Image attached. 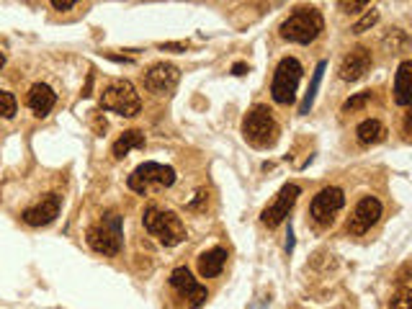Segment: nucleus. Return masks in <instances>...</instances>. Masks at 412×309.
<instances>
[{"label":"nucleus","instance_id":"12","mask_svg":"<svg viewBox=\"0 0 412 309\" xmlns=\"http://www.w3.org/2000/svg\"><path fill=\"white\" fill-rule=\"evenodd\" d=\"M379 217H381V201L379 199H374V196H363V199L356 203L353 214H350L348 232H353V235H363V232H369L371 227L379 222Z\"/></svg>","mask_w":412,"mask_h":309},{"label":"nucleus","instance_id":"28","mask_svg":"<svg viewBox=\"0 0 412 309\" xmlns=\"http://www.w3.org/2000/svg\"><path fill=\"white\" fill-rule=\"evenodd\" d=\"M232 75H237V77H243V75H247V64H245V62L232 64Z\"/></svg>","mask_w":412,"mask_h":309},{"label":"nucleus","instance_id":"5","mask_svg":"<svg viewBox=\"0 0 412 309\" xmlns=\"http://www.w3.org/2000/svg\"><path fill=\"white\" fill-rule=\"evenodd\" d=\"M101 108L114 111L119 116H137L142 111V98L129 80H114L101 96Z\"/></svg>","mask_w":412,"mask_h":309},{"label":"nucleus","instance_id":"4","mask_svg":"<svg viewBox=\"0 0 412 309\" xmlns=\"http://www.w3.org/2000/svg\"><path fill=\"white\" fill-rule=\"evenodd\" d=\"M88 245L93 247L98 256H119L121 245H124L121 217L117 212H108L101 222H95L88 230Z\"/></svg>","mask_w":412,"mask_h":309},{"label":"nucleus","instance_id":"20","mask_svg":"<svg viewBox=\"0 0 412 309\" xmlns=\"http://www.w3.org/2000/svg\"><path fill=\"white\" fill-rule=\"evenodd\" d=\"M325 70H328V64H325V62H319L317 67H315V75H312L309 90H306L304 101H302V114H309V108H312V103H315V96H317L319 83H322V75H325Z\"/></svg>","mask_w":412,"mask_h":309},{"label":"nucleus","instance_id":"24","mask_svg":"<svg viewBox=\"0 0 412 309\" xmlns=\"http://www.w3.org/2000/svg\"><path fill=\"white\" fill-rule=\"evenodd\" d=\"M379 23V11H369L361 21L353 23V34H363V32H369L371 26H376Z\"/></svg>","mask_w":412,"mask_h":309},{"label":"nucleus","instance_id":"3","mask_svg":"<svg viewBox=\"0 0 412 309\" xmlns=\"http://www.w3.org/2000/svg\"><path fill=\"white\" fill-rule=\"evenodd\" d=\"M145 230L152 237H158V243L165 247H175L186 240V224L180 222L178 214L158 209V206H147V212H145Z\"/></svg>","mask_w":412,"mask_h":309},{"label":"nucleus","instance_id":"14","mask_svg":"<svg viewBox=\"0 0 412 309\" xmlns=\"http://www.w3.org/2000/svg\"><path fill=\"white\" fill-rule=\"evenodd\" d=\"M60 203L62 201H60L57 193H47V196H42L34 206H29L21 214V219L26 224H32V227H47V224H52L60 217Z\"/></svg>","mask_w":412,"mask_h":309},{"label":"nucleus","instance_id":"18","mask_svg":"<svg viewBox=\"0 0 412 309\" xmlns=\"http://www.w3.org/2000/svg\"><path fill=\"white\" fill-rule=\"evenodd\" d=\"M356 139H359L361 145H379L387 139V127L381 124L379 119H366V121H361L359 127H356Z\"/></svg>","mask_w":412,"mask_h":309},{"label":"nucleus","instance_id":"9","mask_svg":"<svg viewBox=\"0 0 412 309\" xmlns=\"http://www.w3.org/2000/svg\"><path fill=\"white\" fill-rule=\"evenodd\" d=\"M299 193H302V188L296 186V183H286L284 188L278 191V196H276V201L265 209L263 214H260V219H263L265 227H278V224L284 222L286 217H289V212L294 209L296 199H299Z\"/></svg>","mask_w":412,"mask_h":309},{"label":"nucleus","instance_id":"29","mask_svg":"<svg viewBox=\"0 0 412 309\" xmlns=\"http://www.w3.org/2000/svg\"><path fill=\"white\" fill-rule=\"evenodd\" d=\"M404 134H410V114L404 116Z\"/></svg>","mask_w":412,"mask_h":309},{"label":"nucleus","instance_id":"6","mask_svg":"<svg viewBox=\"0 0 412 309\" xmlns=\"http://www.w3.org/2000/svg\"><path fill=\"white\" fill-rule=\"evenodd\" d=\"M302 62L294 60V57H284L274 73V86H271V93H274V101L281 103V106H289L294 103L296 98V88H299V80H302Z\"/></svg>","mask_w":412,"mask_h":309},{"label":"nucleus","instance_id":"8","mask_svg":"<svg viewBox=\"0 0 412 309\" xmlns=\"http://www.w3.org/2000/svg\"><path fill=\"white\" fill-rule=\"evenodd\" d=\"M343 203H346V193L340 191L338 186H328V188H322V191L312 199V203H309V217H312L319 227H330L332 219H335V214L343 209Z\"/></svg>","mask_w":412,"mask_h":309},{"label":"nucleus","instance_id":"2","mask_svg":"<svg viewBox=\"0 0 412 309\" xmlns=\"http://www.w3.org/2000/svg\"><path fill=\"white\" fill-rule=\"evenodd\" d=\"M243 137L255 149H271L278 142V124L265 106H255L243 119Z\"/></svg>","mask_w":412,"mask_h":309},{"label":"nucleus","instance_id":"23","mask_svg":"<svg viewBox=\"0 0 412 309\" xmlns=\"http://www.w3.org/2000/svg\"><path fill=\"white\" fill-rule=\"evenodd\" d=\"M371 101V90H363V93H356L353 98H348L346 103H343V114H350V111H359L363 108L366 103Z\"/></svg>","mask_w":412,"mask_h":309},{"label":"nucleus","instance_id":"21","mask_svg":"<svg viewBox=\"0 0 412 309\" xmlns=\"http://www.w3.org/2000/svg\"><path fill=\"white\" fill-rule=\"evenodd\" d=\"M389 309H412V286H397L389 299Z\"/></svg>","mask_w":412,"mask_h":309},{"label":"nucleus","instance_id":"17","mask_svg":"<svg viewBox=\"0 0 412 309\" xmlns=\"http://www.w3.org/2000/svg\"><path fill=\"white\" fill-rule=\"evenodd\" d=\"M394 101L397 106H410L412 101V62L404 60L397 70V77H394Z\"/></svg>","mask_w":412,"mask_h":309},{"label":"nucleus","instance_id":"19","mask_svg":"<svg viewBox=\"0 0 412 309\" xmlns=\"http://www.w3.org/2000/svg\"><path fill=\"white\" fill-rule=\"evenodd\" d=\"M142 147H145V134H142V132H137V129L124 132V134L114 142V158L121 160V158H127L132 149H142Z\"/></svg>","mask_w":412,"mask_h":309},{"label":"nucleus","instance_id":"15","mask_svg":"<svg viewBox=\"0 0 412 309\" xmlns=\"http://www.w3.org/2000/svg\"><path fill=\"white\" fill-rule=\"evenodd\" d=\"M26 103H29V108H32L36 116L42 119L54 108V103H57V93H54L47 83H36V86H32V90H29Z\"/></svg>","mask_w":412,"mask_h":309},{"label":"nucleus","instance_id":"25","mask_svg":"<svg viewBox=\"0 0 412 309\" xmlns=\"http://www.w3.org/2000/svg\"><path fill=\"white\" fill-rule=\"evenodd\" d=\"M369 3L371 0H338V8L350 16V13H361L366 5H369Z\"/></svg>","mask_w":412,"mask_h":309},{"label":"nucleus","instance_id":"1","mask_svg":"<svg viewBox=\"0 0 412 309\" xmlns=\"http://www.w3.org/2000/svg\"><path fill=\"white\" fill-rule=\"evenodd\" d=\"M281 39L294 44H312L319 34L325 32V18L317 8H296L284 23H281Z\"/></svg>","mask_w":412,"mask_h":309},{"label":"nucleus","instance_id":"30","mask_svg":"<svg viewBox=\"0 0 412 309\" xmlns=\"http://www.w3.org/2000/svg\"><path fill=\"white\" fill-rule=\"evenodd\" d=\"M3 64H5V54L0 52V70H3Z\"/></svg>","mask_w":412,"mask_h":309},{"label":"nucleus","instance_id":"7","mask_svg":"<svg viewBox=\"0 0 412 309\" xmlns=\"http://www.w3.org/2000/svg\"><path fill=\"white\" fill-rule=\"evenodd\" d=\"M175 183V171L162 162H142L137 165L132 175H129L127 186L134 193H147L149 186H160V188H170Z\"/></svg>","mask_w":412,"mask_h":309},{"label":"nucleus","instance_id":"22","mask_svg":"<svg viewBox=\"0 0 412 309\" xmlns=\"http://www.w3.org/2000/svg\"><path fill=\"white\" fill-rule=\"evenodd\" d=\"M16 116V98L8 90H0V119Z\"/></svg>","mask_w":412,"mask_h":309},{"label":"nucleus","instance_id":"13","mask_svg":"<svg viewBox=\"0 0 412 309\" xmlns=\"http://www.w3.org/2000/svg\"><path fill=\"white\" fill-rule=\"evenodd\" d=\"M369 70H371V49H366V47H353V49L343 57L338 75H340V80H346V83H359Z\"/></svg>","mask_w":412,"mask_h":309},{"label":"nucleus","instance_id":"16","mask_svg":"<svg viewBox=\"0 0 412 309\" xmlns=\"http://www.w3.org/2000/svg\"><path fill=\"white\" fill-rule=\"evenodd\" d=\"M227 263V250L224 247H212L199 256V273L201 278H217L224 271Z\"/></svg>","mask_w":412,"mask_h":309},{"label":"nucleus","instance_id":"11","mask_svg":"<svg viewBox=\"0 0 412 309\" xmlns=\"http://www.w3.org/2000/svg\"><path fill=\"white\" fill-rule=\"evenodd\" d=\"M178 80H180V70L170 62L152 64L147 73H145V88H147L149 93H158V96L170 93L173 88L178 86Z\"/></svg>","mask_w":412,"mask_h":309},{"label":"nucleus","instance_id":"27","mask_svg":"<svg viewBox=\"0 0 412 309\" xmlns=\"http://www.w3.org/2000/svg\"><path fill=\"white\" fill-rule=\"evenodd\" d=\"M186 47H189V44H160L162 52H165V49H170V52H186Z\"/></svg>","mask_w":412,"mask_h":309},{"label":"nucleus","instance_id":"10","mask_svg":"<svg viewBox=\"0 0 412 309\" xmlns=\"http://www.w3.org/2000/svg\"><path fill=\"white\" fill-rule=\"evenodd\" d=\"M170 286L178 288L180 297H186V301H189L191 309H201L204 307V301L209 299V291H206V286H201V284H196V278L191 276L189 268H175L173 273H170Z\"/></svg>","mask_w":412,"mask_h":309},{"label":"nucleus","instance_id":"26","mask_svg":"<svg viewBox=\"0 0 412 309\" xmlns=\"http://www.w3.org/2000/svg\"><path fill=\"white\" fill-rule=\"evenodd\" d=\"M49 3H52L57 11H67V8H73L77 0H49Z\"/></svg>","mask_w":412,"mask_h":309}]
</instances>
